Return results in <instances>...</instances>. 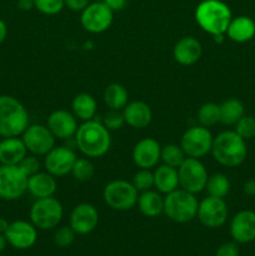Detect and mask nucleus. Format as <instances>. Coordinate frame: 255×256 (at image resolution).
<instances>
[{"label": "nucleus", "mask_w": 255, "mask_h": 256, "mask_svg": "<svg viewBox=\"0 0 255 256\" xmlns=\"http://www.w3.org/2000/svg\"><path fill=\"white\" fill-rule=\"evenodd\" d=\"M75 140L80 152L88 158H100L112 146L110 132L102 122L88 120L78 126Z\"/></svg>", "instance_id": "1"}, {"label": "nucleus", "mask_w": 255, "mask_h": 256, "mask_svg": "<svg viewBox=\"0 0 255 256\" xmlns=\"http://www.w3.org/2000/svg\"><path fill=\"white\" fill-rule=\"evenodd\" d=\"M232 19L230 8L220 0H202L195 10V20L199 26L214 36L226 32Z\"/></svg>", "instance_id": "2"}, {"label": "nucleus", "mask_w": 255, "mask_h": 256, "mask_svg": "<svg viewBox=\"0 0 255 256\" xmlns=\"http://www.w3.org/2000/svg\"><path fill=\"white\" fill-rule=\"evenodd\" d=\"M210 152L220 165L234 168L244 162L248 155V148L245 140L235 130H226L214 138Z\"/></svg>", "instance_id": "3"}, {"label": "nucleus", "mask_w": 255, "mask_h": 256, "mask_svg": "<svg viewBox=\"0 0 255 256\" xmlns=\"http://www.w3.org/2000/svg\"><path fill=\"white\" fill-rule=\"evenodd\" d=\"M29 126V114L24 105L14 96L0 95V135L19 136Z\"/></svg>", "instance_id": "4"}, {"label": "nucleus", "mask_w": 255, "mask_h": 256, "mask_svg": "<svg viewBox=\"0 0 255 256\" xmlns=\"http://www.w3.org/2000/svg\"><path fill=\"white\" fill-rule=\"evenodd\" d=\"M199 202L195 194L178 188L164 198V214L179 224L192 222L198 215Z\"/></svg>", "instance_id": "5"}, {"label": "nucleus", "mask_w": 255, "mask_h": 256, "mask_svg": "<svg viewBox=\"0 0 255 256\" xmlns=\"http://www.w3.org/2000/svg\"><path fill=\"white\" fill-rule=\"evenodd\" d=\"M64 215L62 202L54 196L36 199L30 209V222L36 229L50 230L60 224Z\"/></svg>", "instance_id": "6"}, {"label": "nucleus", "mask_w": 255, "mask_h": 256, "mask_svg": "<svg viewBox=\"0 0 255 256\" xmlns=\"http://www.w3.org/2000/svg\"><path fill=\"white\" fill-rule=\"evenodd\" d=\"M138 192H139L132 182L126 180H112L105 185L102 190V199L112 210L128 212L136 205L139 198Z\"/></svg>", "instance_id": "7"}, {"label": "nucleus", "mask_w": 255, "mask_h": 256, "mask_svg": "<svg viewBox=\"0 0 255 256\" xmlns=\"http://www.w3.org/2000/svg\"><path fill=\"white\" fill-rule=\"evenodd\" d=\"M179 186L192 194H199L205 190L208 182V172L199 159L186 158L178 168Z\"/></svg>", "instance_id": "8"}, {"label": "nucleus", "mask_w": 255, "mask_h": 256, "mask_svg": "<svg viewBox=\"0 0 255 256\" xmlns=\"http://www.w3.org/2000/svg\"><path fill=\"white\" fill-rule=\"evenodd\" d=\"M212 140L214 138L208 128L196 125V126L189 128L182 134L180 146L188 158L200 159L212 152Z\"/></svg>", "instance_id": "9"}, {"label": "nucleus", "mask_w": 255, "mask_h": 256, "mask_svg": "<svg viewBox=\"0 0 255 256\" xmlns=\"http://www.w3.org/2000/svg\"><path fill=\"white\" fill-rule=\"evenodd\" d=\"M28 179L18 165L0 166V198L4 200H16L28 192Z\"/></svg>", "instance_id": "10"}, {"label": "nucleus", "mask_w": 255, "mask_h": 256, "mask_svg": "<svg viewBox=\"0 0 255 256\" xmlns=\"http://www.w3.org/2000/svg\"><path fill=\"white\" fill-rule=\"evenodd\" d=\"M114 19V12L104 2H90L82 12L80 22L86 32L100 34L106 32Z\"/></svg>", "instance_id": "11"}, {"label": "nucleus", "mask_w": 255, "mask_h": 256, "mask_svg": "<svg viewBox=\"0 0 255 256\" xmlns=\"http://www.w3.org/2000/svg\"><path fill=\"white\" fill-rule=\"evenodd\" d=\"M228 215H229L228 206L222 198L208 195L199 202V206H198V219L204 226L210 228V229H216L224 225Z\"/></svg>", "instance_id": "12"}, {"label": "nucleus", "mask_w": 255, "mask_h": 256, "mask_svg": "<svg viewBox=\"0 0 255 256\" xmlns=\"http://www.w3.org/2000/svg\"><path fill=\"white\" fill-rule=\"evenodd\" d=\"M22 142L28 152L32 155H46L55 146V136L52 134L49 128L42 124H32L22 132Z\"/></svg>", "instance_id": "13"}, {"label": "nucleus", "mask_w": 255, "mask_h": 256, "mask_svg": "<svg viewBox=\"0 0 255 256\" xmlns=\"http://www.w3.org/2000/svg\"><path fill=\"white\" fill-rule=\"evenodd\" d=\"M76 159V155L70 148L54 146L45 155L44 166L52 176H65L72 172Z\"/></svg>", "instance_id": "14"}, {"label": "nucleus", "mask_w": 255, "mask_h": 256, "mask_svg": "<svg viewBox=\"0 0 255 256\" xmlns=\"http://www.w3.org/2000/svg\"><path fill=\"white\" fill-rule=\"evenodd\" d=\"M5 238L8 240V244L14 246L15 249L25 250L32 248L36 242L38 232L36 228L32 222L16 220L9 224L5 232Z\"/></svg>", "instance_id": "15"}, {"label": "nucleus", "mask_w": 255, "mask_h": 256, "mask_svg": "<svg viewBox=\"0 0 255 256\" xmlns=\"http://www.w3.org/2000/svg\"><path fill=\"white\" fill-rule=\"evenodd\" d=\"M99 224V212L96 208L88 202H82L72 209L70 214V226L78 235L90 234Z\"/></svg>", "instance_id": "16"}, {"label": "nucleus", "mask_w": 255, "mask_h": 256, "mask_svg": "<svg viewBox=\"0 0 255 256\" xmlns=\"http://www.w3.org/2000/svg\"><path fill=\"white\" fill-rule=\"evenodd\" d=\"M162 146L152 138H145L138 142L132 149V160L139 169H152L160 162Z\"/></svg>", "instance_id": "17"}, {"label": "nucleus", "mask_w": 255, "mask_h": 256, "mask_svg": "<svg viewBox=\"0 0 255 256\" xmlns=\"http://www.w3.org/2000/svg\"><path fill=\"white\" fill-rule=\"evenodd\" d=\"M46 126L54 135L55 139H69L75 136L78 130V122L74 114L69 112L68 110H55L48 118Z\"/></svg>", "instance_id": "18"}, {"label": "nucleus", "mask_w": 255, "mask_h": 256, "mask_svg": "<svg viewBox=\"0 0 255 256\" xmlns=\"http://www.w3.org/2000/svg\"><path fill=\"white\" fill-rule=\"evenodd\" d=\"M230 234L235 242L246 244L255 240V212L252 210L239 212L232 220Z\"/></svg>", "instance_id": "19"}, {"label": "nucleus", "mask_w": 255, "mask_h": 256, "mask_svg": "<svg viewBox=\"0 0 255 256\" xmlns=\"http://www.w3.org/2000/svg\"><path fill=\"white\" fill-rule=\"evenodd\" d=\"M202 54V42L194 36H184L178 40L172 49V56L180 65H194L199 62Z\"/></svg>", "instance_id": "20"}, {"label": "nucleus", "mask_w": 255, "mask_h": 256, "mask_svg": "<svg viewBox=\"0 0 255 256\" xmlns=\"http://www.w3.org/2000/svg\"><path fill=\"white\" fill-rule=\"evenodd\" d=\"M122 115L125 124L134 129H144L152 122V112L149 105L139 100L128 102L126 106L122 109Z\"/></svg>", "instance_id": "21"}, {"label": "nucleus", "mask_w": 255, "mask_h": 256, "mask_svg": "<svg viewBox=\"0 0 255 256\" xmlns=\"http://www.w3.org/2000/svg\"><path fill=\"white\" fill-rule=\"evenodd\" d=\"M58 190V182L55 176L49 172H36L28 179V192L35 198V199H42V198L54 196Z\"/></svg>", "instance_id": "22"}, {"label": "nucleus", "mask_w": 255, "mask_h": 256, "mask_svg": "<svg viewBox=\"0 0 255 256\" xmlns=\"http://www.w3.org/2000/svg\"><path fill=\"white\" fill-rule=\"evenodd\" d=\"M26 152L24 142L18 136L5 138L0 142V162L2 165H19Z\"/></svg>", "instance_id": "23"}, {"label": "nucleus", "mask_w": 255, "mask_h": 256, "mask_svg": "<svg viewBox=\"0 0 255 256\" xmlns=\"http://www.w3.org/2000/svg\"><path fill=\"white\" fill-rule=\"evenodd\" d=\"M154 186L162 194H169L179 188V174L176 168L169 165H159L154 170Z\"/></svg>", "instance_id": "24"}, {"label": "nucleus", "mask_w": 255, "mask_h": 256, "mask_svg": "<svg viewBox=\"0 0 255 256\" xmlns=\"http://www.w3.org/2000/svg\"><path fill=\"white\" fill-rule=\"evenodd\" d=\"M226 34L232 42H246L255 35V22L249 16H238L232 19L228 26Z\"/></svg>", "instance_id": "25"}, {"label": "nucleus", "mask_w": 255, "mask_h": 256, "mask_svg": "<svg viewBox=\"0 0 255 256\" xmlns=\"http://www.w3.org/2000/svg\"><path fill=\"white\" fill-rule=\"evenodd\" d=\"M136 204L140 212L148 218L159 216L164 212V198L154 190L142 192L138 198Z\"/></svg>", "instance_id": "26"}, {"label": "nucleus", "mask_w": 255, "mask_h": 256, "mask_svg": "<svg viewBox=\"0 0 255 256\" xmlns=\"http://www.w3.org/2000/svg\"><path fill=\"white\" fill-rule=\"evenodd\" d=\"M72 109L76 119L82 122L92 120L96 114V100L88 92H80L72 99Z\"/></svg>", "instance_id": "27"}, {"label": "nucleus", "mask_w": 255, "mask_h": 256, "mask_svg": "<svg viewBox=\"0 0 255 256\" xmlns=\"http://www.w3.org/2000/svg\"><path fill=\"white\" fill-rule=\"evenodd\" d=\"M220 106V122L224 125H235L244 116V104L236 98L224 100Z\"/></svg>", "instance_id": "28"}, {"label": "nucleus", "mask_w": 255, "mask_h": 256, "mask_svg": "<svg viewBox=\"0 0 255 256\" xmlns=\"http://www.w3.org/2000/svg\"><path fill=\"white\" fill-rule=\"evenodd\" d=\"M104 102L110 110H122L129 102V94L122 84L112 82L104 90Z\"/></svg>", "instance_id": "29"}, {"label": "nucleus", "mask_w": 255, "mask_h": 256, "mask_svg": "<svg viewBox=\"0 0 255 256\" xmlns=\"http://www.w3.org/2000/svg\"><path fill=\"white\" fill-rule=\"evenodd\" d=\"M205 190L210 196L224 199L230 192V180L228 179L226 175L222 174V172H215L208 178Z\"/></svg>", "instance_id": "30"}, {"label": "nucleus", "mask_w": 255, "mask_h": 256, "mask_svg": "<svg viewBox=\"0 0 255 256\" xmlns=\"http://www.w3.org/2000/svg\"><path fill=\"white\" fill-rule=\"evenodd\" d=\"M198 120L202 126H214L220 122V106L215 102H205L198 110Z\"/></svg>", "instance_id": "31"}, {"label": "nucleus", "mask_w": 255, "mask_h": 256, "mask_svg": "<svg viewBox=\"0 0 255 256\" xmlns=\"http://www.w3.org/2000/svg\"><path fill=\"white\" fill-rule=\"evenodd\" d=\"M184 150L180 145L176 144H168L162 148V154H160V160H162L165 165H169L172 168H179L186 159Z\"/></svg>", "instance_id": "32"}, {"label": "nucleus", "mask_w": 255, "mask_h": 256, "mask_svg": "<svg viewBox=\"0 0 255 256\" xmlns=\"http://www.w3.org/2000/svg\"><path fill=\"white\" fill-rule=\"evenodd\" d=\"M70 174H72L78 182H90L95 175L94 164L86 158H78Z\"/></svg>", "instance_id": "33"}, {"label": "nucleus", "mask_w": 255, "mask_h": 256, "mask_svg": "<svg viewBox=\"0 0 255 256\" xmlns=\"http://www.w3.org/2000/svg\"><path fill=\"white\" fill-rule=\"evenodd\" d=\"M132 184L140 192L152 190L154 186V174L150 169H139V172H135Z\"/></svg>", "instance_id": "34"}, {"label": "nucleus", "mask_w": 255, "mask_h": 256, "mask_svg": "<svg viewBox=\"0 0 255 256\" xmlns=\"http://www.w3.org/2000/svg\"><path fill=\"white\" fill-rule=\"evenodd\" d=\"M235 132L244 140H249L255 136V119L249 115H244L235 124Z\"/></svg>", "instance_id": "35"}, {"label": "nucleus", "mask_w": 255, "mask_h": 256, "mask_svg": "<svg viewBox=\"0 0 255 256\" xmlns=\"http://www.w3.org/2000/svg\"><path fill=\"white\" fill-rule=\"evenodd\" d=\"M75 235H76V232L72 230V228L70 225L69 226H60L54 232L52 240H54L55 245H58V246L68 248L74 242Z\"/></svg>", "instance_id": "36"}, {"label": "nucleus", "mask_w": 255, "mask_h": 256, "mask_svg": "<svg viewBox=\"0 0 255 256\" xmlns=\"http://www.w3.org/2000/svg\"><path fill=\"white\" fill-rule=\"evenodd\" d=\"M34 4L35 9L45 15L59 14L65 6L64 0H34Z\"/></svg>", "instance_id": "37"}, {"label": "nucleus", "mask_w": 255, "mask_h": 256, "mask_svg": "<svg viewBox=\"0 0 255 256\" xmlns=\"http://www.w3.org/2000/svg\"><path fill=\"white\" fill-rule=\"evenodd\" d=\"M102 124L105 125L109 132L112 130H119L122 125L125 124L124 115H122V110H110L109 112H106L102 120Z\"/></svg>", "instance_id": "38"}, {"label": "nucleus", "mask_w": 255, "mask_h": 256, "mask_svg": "<svg viewBox=\"0 0 255 256\" xmlns=\"http://www.w3.org/2000/svg\"><path fill=\"white\" fill-rule=\"evenodd\" d=\"M18 166L24 172V174L26 175L28 178L32 176V175L36 174L40 170V162L38 160L36 155H32V156H25L22 162H19Z\"/></svg>", "instance_id": "39"}, {"label": "nucleus", "mask_w": 255, "mask_h": 256, "mask_svg": "<svg viewBox=\"0 0 255 256\" xmlns=\"http://www.w3.org/2000/svg\"><path fill=\"white\" fill-rule=\"evenodd\" d=\"M215 256H239V246L236 242H224L218 248Z\"/></svg>", "instance_id": "40"}, {"label": "nucleus", "mask_w": 255, "mask_h": 256, "mask_svg": "<svg viewBox=\"0 0 255 256\" xmlns=\"http://www.w3.org/2000/svg\"><path fill=\"white\" fill-rule=\"evenodd\" d=\"M64 4L72 12H82L90 4V0H64Z\"/></svg>", "instance_id": "41"}, {"label": "nucleus", "mask_w": 255, "mask_h": 256, "mask_svg": "<svg viewBox=\"0 0 255 256\" xmlns=\"http://www.w3.org/2000/svg\"><path fill=\"white\" fill-rule=\"evenodd\" d=\"M112 12H120L124 9L128 4V0H102Z\"/></svg>", "instance_id": "42"}, {"label": "nucleus", "mask_w": 255, "mask_h": 256, "mask_svg": "<svg viewBox=\"0 0 255 256\" xmlns=\"http://www.w3.org/2000/svg\"><path fill=\"white\" fill-rule=\"evenodd\" d=\"M18 8L20 10H24V12H29L32 8H35L34 0H18L16 2Z\"/></svg>", "instance_id": "43"}, {"label": "nucleus", "mask_w": 255, "mask_h": 256, "mask_svg": "<svg viewBox=\"0 0 255 256\" xmlns=\"http://www.w3.org/2000/svg\"><path fill=\"white\" fill-rule=\"evenodd\" d=\"M244 192L249 196H254L255 195V180H248L244 184Z\"/></svg>", "instance_id": "44"}, {"label": "nucleus", "mask_w": 255, "mask_h": 256, "mask_svg": "<svg viewBox=\"0 0 255 256\" xmlns=\"http://www.w3.org/2000/svg\"><path fill=\"white\" fill-rule=\"evenodd\" d=\"M6 35H8L6 24H5V22H2V19H0V44H2V42H4L5 38H6Z\"/></svg>", "instance_id": "45"}, {"label": "nucleus", "mask_w": 255, "mask_h": 256, "mask_svg": "<svg viewBox=\"0 0 255 256\" xmlns=\"http://www.w3.org/2000/svg\"><path fill=\"white\" fill-rule=\"evenodd\" d=\"M9 224L10 222H8L4 218H0V232H2V234H5L8 226H9Z\"/></svg>", "instance_id": "46"}, {"label": "nucleus", "mask_w": 255, "mask_h": 256, "mask_svg": "<svg viewBox=\"0 0 255 256\" xmlns=\"http://www.w3.org/2000/svg\"><path fill=\"white\" fill-rule=\"evenodd\" d=\"M6 244H8V240L6 238H5V234H2V232H0V252L6 248Z\"/></svg>", "instance_id": "47"}, {"label": "nucleus", "mask_w": 255, "mask_h": 256, "mask_svg": "<svg viewBox=\"0 0 255 256\" xmlns=\"http://www.w3.org/2000/svg\"><path fill=\"white\" fill-rule=\"evenodd\" d=\"M0 142H2V135H0Z\"/></svg>", "instance_id": "48"}]
</instances>
